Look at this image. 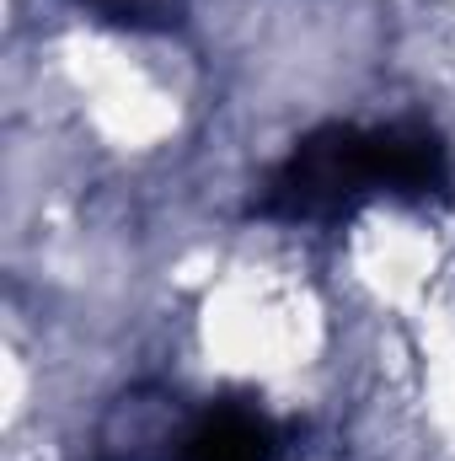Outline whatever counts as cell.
<instances>
[{"label":"cell","mask_w":455,"mask_h":461,"mask_svg":"<svg viewBox=\"0 0 455 461\" xmlns=\"http://www.w3.org/2000/svg\"><path fill=\"white\" fill-rule=\"evenodd\" d=\"M445 188L451 150L429 123H327L263 177L252 210L279 226H338L370 199H434Z\"/></svg>","instance_id":"cell-1"},{"label":"cell","mask_w":455,"mask_h":461,"mask_svg":"<svg viewBox=\"0 0 455 461\" xmlns=\"http://www.w3.org/2000/svg\"><path fill=\"white\" fill-rule=\"evenodd\" d=\"M177 461H279V429L257 408H210L177 435Z\"/></svg>","instance_id":"cell-2"},{"label":"cell","mask_w":455,"mask_h":461,"mask_svg":"<svg viewBox=\"0 0 455 461\" xmlns=\"http://www.w3.org/2000/svg\"><path fill=\"white\" fill-rule=\"evenodd\" d=\"M81 5L113 27H129V32H156V27L183 22V0H81Z\"/></svg>","instance_id":"cell-3"}]
</instances>
